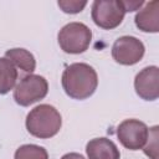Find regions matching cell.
<instances>
[{"mask_svg": "<svg viewBox=\"0 0 159 159\" xmlns=\"http://www.w3.org/2000/svg\"><path fill=\"white\" fill-rule=\"evenodd\" d=\"M62 88L73 99L91 97L98 86V76L94 68L83 62H76L66 67L61 77Z\"/></svg>", "mask_w": 159, "mask_h": 159, "instance_id": "obj_1", "label": "cell"}, {"mask_svg": "<svg viewBox=\"0 0 159 159\" xmlns=\"http://www.w3.org/2000/svg\"><path fill=\"white\" fill-rule=\"evenodd\" d=\"M25 124L31 135L40 139H47L60 132L62 117L53 106L40 104L29 112Z\"/></svg>", "mask_w": 159, "mask_h": 159, "instance_id": "obj_2", "label": "cell"}, {"mask_svg": "<svg viewBox=\"0 0 159 159\" xmlns=\"http://www.w3.org/2000/svg\"><path fill=\"white\" fill-rule=\"evenodd\" d=\"M58 45L66 53L78 55L84 52L92 40V31L82 22H70L65 25L57 35Z\"/></svg>", "mask_w": 159, "mask_h": 159, "instance_id": "obj_3", "label": "cell"}, {"mask_svg": "<svg viewBox=\"0 0 159 159\" xmlns=\"http://www.w3.org/2000/svg\"><path fill=\"white\" fill-rule=\"evenodd\" d=\"M48 83L45 77L30 73L20 80L14 89V99L17 104L27 107L46 97Z\"/></svg>", "mask_w": 159, "mask_h": 159, "instance_id": "obj_4", "label": "cell"}, {"mask_svg": "<svg viewBox=\"0 0 159 159\" xmlns=\"http://www.w3.org/2000/svg\"><path fill=\"white\" fill-rule=\"evenodd\" d=\"M124 15L125 10L122 0H96L92 4V20L103 30H112L119 26Z\"/></svg>", "mask_w": 159, "mask_h": 159, "instance_id": "obj_5", "label": "cell"}, {"mask_svg": "<svg viewBox=\"0 0 159 159\" xmlns=\"http://www.w3.org/2000/svg\"><path fill=\"white\" fill-rule=\"evenodd\" d=\"M117 137L124 148L129 150H139L148 140L149 128L139 119H125L118 125Z\"/></svg>", "mask_w": 159, "mask_h": 159, "instance_id": "obj_6", "label": "cell"}, {"mask_svg": "<svg viewBox=\"0 0 159 159\" xmlns=\"http://www.w3.org/2000/svg\"><path fill=\"white\" fill-rule=\"evenodd\" d=\"M145 52L143 42L134 36H122L118 37L112 46L113 60L124 66H132L138 63Z\"/></svg>", "mask_w": 159, "mask_h": 159, "instance_id": "obj_7", "label": "cell"}, {"mask_svg": "<svg viewBox=\"0 0 159 159\" xmlns=\"http://www.w3.org/2000/svg\"><path fill=\"white\" fill-rule=\"evenodd\" d=\"M134 89L144 101H155L159 97V68L149 66L137 73L134 78Z\"/></svg>", "mask_w": 159, "mask_h": 159, "instance_id": "obj_8", "label": "cell"}, {"mask_svg": "<svg viewBox=\"0 0 159 159\" xmlns=\"http://www.w3.org/2000/svg\"><path fill=\"white\" fill-rule=\"evenodd\" d=\"M135 26L143 32L159 31V1L153 0L140 9L134 19Z\"/></svg>", "mask_w": 159, "mask_h": 159, "instance_id": "obj_9", "label": "cell"}, {"mask_svg": "<svg viewBox=\"0 0 159 159\" xmlns=\"http://www.w3.org/2000/svg\"><path fill=\"white\" fill-rule=\"evenodd\" d=\"M88 159H119L120 153L117 145L108 138L91 139L86 145Z\"/></svg>", "mask_w": 159, "mask_h": 159, "instance_id": "obj_10", "label": "cell"}, {"mask_svg": "<svg viewBox=\"0 0 159 159\" xmlns=\"http://www.w3.org/2000/svg\"><path fill=\"white\" fill-rule=\"evenodd\" d=\"M5 57L9 58L16 67L27 73H32L36 68V60L34 55L25 48H10L5 52Z\"/></svg>", "mask_w": 159, "mask_h": 159, "instance_id": "obj_11", "label": "cell"}, {"mask_svg": "<svg viewBox=\"0 0 159 159\" xmlns=\"http://www.w3.org/2000/svg\"><path fill=\"white\" fill-rule=\"evenodd\" d=\"M17 70L6 57H0V94H6L15 87Z\"/></svg>", "mask_w": 159, "mask_h": 159, "instance_id": "obj_12", "label": "cell"}, {"mask_svg": "<svg viewBox=\"0 0 159 159\" xmlns=\"http://www.w3.org/2000/svg\"><path fill=\"white\" fill-rule=\"evenodd\" d=\"M14 159H48V153L43 147L24 144L16 149Z\"/></svg>", "mask_w": 159, "mask_h": 159, "instance_id": "obj_13", "label": "cell"}, {"mask_svg": "<svg viewBox=\"0 0 159 159\" xmlns=\"http://www.w3.org/2000/svg\"><path fill=\"white\" fill-rule=\"evenodd\" d=\"M60 9L66 14H78L81 12L84 6L87 5V1H80V0H60L57 2Z\"/></svg>", "mask_w": 159, "mask_h": 159, "instance_id": "obj_14", "label": "cell"}, {"mask_svg": "<svg viewBox=\"0 0 159 159\" xmlns=\"http://www.w3.org/2000/svg\"><path fill=\"white\" fill-rule=\"evenodd\" d=\"M143 4H144V1H142V0H122V5H123L125 12L138 10V9H140V6Z\"/></svg>", "mask_w": 159, "mask_h": 159, "instance_id": "obj_15", "label": "cell"}, {"mask_svg": "<svg viewBox=\"0 0 159 159\" xmlns=\"http://www.w3.org/2000/svg\"><path fill=\"white\" fill-rule=\"evenodd\" d=\"M61 159H86V158L80 153H67V154L62 155Z\"/></svg>", "mask_w": 159, "mask_h": 159, "instance_id": "obj_16", "label": "cell"}]
</instances>
